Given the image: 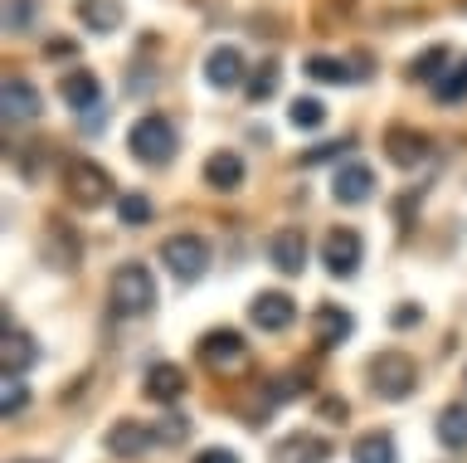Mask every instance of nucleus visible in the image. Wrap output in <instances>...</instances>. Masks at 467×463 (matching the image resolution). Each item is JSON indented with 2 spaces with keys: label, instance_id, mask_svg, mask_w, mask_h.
<instances>
[{
  "label": "nucleus",
  "instance_id": "nucleus-1",
  "mask_svg": "<svg viewBox=\"0 0 467 463\" xmlns=\"http://www.w3.org/2000/svg\"><path fill=\"white\" fill-rule=\"evenodd\" d=\"M127 147L137 162L146 166H166L175 147H181V137H175V122L171 118H161V112H146V118L131 122V132H127Z\"/></svg>",
  "mask_w": 467,
  "mask_h": 463
},
{
  "label": "nucleus",
  "instance_id": "nucleus-2",
  "mask_svg": "<svg viewBox=\"0 0 467 463\" xmlns=\"http://www.w3.org/2000/svg\"><path fill=\"white\" fill-rule=\"evenodd\" d=\"M156 308V279L146 264H122L112 273V312L117 317H146Z\"/></svg>",
  "mask_w": 467,
  "mask_h": 463
},
{
  "label": "nucleus",
  "instance_id": "nucleus-3",
  "mask_svg": "<svg viewBox=\"0 0 467 463\" xmlns=\"http://www.w3.org/2000/svg\"><path fill=\"white\" fill-rule=\"evenodd\" d=\"M64 195H68L78 210H98V205H108V195H112V176H108V166L88 162V156H73V162L64 166Z\"/></svg>",
  "mask_w": 467,
  "mask_h": 463
},
{
  "label": "nucleus",
  "instance_id": "nucleus-4",
  "mask_svg": "<svg viewBox=\"0 0 467 463\" xmlns=\"http://www.w3.org/2000/svg\"><path fill=\"white\" fill-rule=\"evenodd\" d=\"M370 385L379 400H409L419 385V366L409 352H379L370 361Z\"/></svg>",
  "mask_w": 467,
  "mask_h": 463
},
{
  "label": "nucleus",
  "instance_id": "nucleus-5",
  "mask_svg": "<svg viewBox=\"0 0 467 463\" xmlns=\"http://www.w3.org/2000/svg\"><path fill=\"white\" fill-rule=\"evenodd\" d=\"M161 264H166L181 283H200L210 273V239L204 235H171L161 244Z\"/></svg>",
  "mask_w": 467,
  "mask_h": 463
},
{
  "label": "nucleus",
  "instance_id": "nucleus-6",
  "mask_svg": "<svg viewBox=\"0 0 467 463\" xmlns=\"http://www.w3.org/2000/svg\"><path fill=\"white\" fill-rule=\"evenodd\" d=\"M365 258V239L356 229H331L327 239H321V264H327L331 279H350V273L360 268Z\"/></svg>",
  "mask_w": 467,
  "mask_h": 463
},
{
  "label": "nucleus",
  "instance_id": "nucleus-7",
  "mask_svg": "<svg viewBox=\"0 0 467 463\" xmlns=\"http://www.w3.org/2000/svg\"><path fill=\"white\" fill-rule=\"evenodd\" d=\"M244 356H248V346L234 327H214L200 337V361L210 371H234V366H244Z\"/></svg>",
  "mask_w": 467,
  "mask_h": 463
},
{
  "label": "nucleus",
  "instance_id": "nucleus-8",
  "mask_svg": "<svg viewBox=\"0 0 467 463\" xmlns=\"http://www.w3.org/2000/svg\"><path fill=\"white\" fill-rule=\"evenodd\" d=\"M204 83L210 89H239V83H248V64H244V54L234 49V45H214L210 54H204Z\"/></svg>",
  "mask_w": 467,
  "mask_h": 463
},
{
  "label": "nucleus",
  "instance_id": "nucleus-9",
  "mask_svg": "<svg viewBox=\"0 0 467 463\" xmlns=\"http://www.w3.org/2000/svg\"><path fill=\"white\" fill-rule=\"evenodd\" d=\"M248 322L263 327V331H287L292 322H297V302H292L287 293H258L254 302H248Z\"/></svg>",
  "mask_w": 467,
  "mask_h": 463
},
{
  "label": "nucleus",
  "instance_id": "nucleus-10",
  "mask_svg": "<svg viewBox=\"0 0 467 463\" xmlns=\"http://www.w3.org/2000/svg\"><path fill=\"white\" fill-rule=\"evenodd\" d=\"M58 98L73 108V112H93L102 108V83L93 68H68L64 79H58Z\"/></svg>",
  "mask_w": 467,
  "mask_h": 463
},
{
  "label": "nucleus",
  "instance_id": "nucleus-11",
  "mask_svg": "<svg viewBox=\"0 0 467 463\" xmlns=\"http://www.w3.org/2000/svg\"><path fill=\"white\" fill-rule=\"evenodd\" d=\"M268 258L277 273H287V279H297V273L306 268V235L302 229H277V235L268 239Z\"/></svg>",
  "mask_w": 467,
  "mask_h": 463
},
{
  "label": "nucleus",
  "instance_id": "nucleus-12",
  "mask_svg": "<svg viewBox=\"0 0 467 463\" xmlns=\"http://www.w3.org/2000/svg\"><path fill=\"white\" fill-rule=\"evenodd\" d=\"M0 366H5V375H29L39 366V346H35V337L29 331H20V327H5V342H0Z\"/></svg>",
  "mask_w": 467,
  "mask_h": 463
},
{
  "label": "nucleus",
  "instance_id": "nucleus-13",
  "mask_svg": "<svg viewBox=\"0 0 467 463\" xmlns=\"http://www.w3.org/2000/svg\"><path fill=\"white\" fill-rule=\"evenodd\" d=\"M385 156L400 171H414L423 156H429V137H423L419 127H389L385 132Z\"/></svg>",
  "mask_w": 467,
  "mask_h": 463
},
{
  "label": "nucleus",
  "instance_id": "nucleus-14",
  "mask_svg": "<svg viewBox=\"0 0 467 463\" xmlns=\"http://www.w3.org/2000/svg\"><path fill=\"white\" fill-rule=\"evenodd\" d=\"M73 16H78V25H83V30H93V35H117V30H122V20H127V5H122V0H78Z\"/></svg>",
  "mask_w": 467,
  "mask_h": 463
},
{
  "label": "nucleus",
  "instance_id": "nucleus-15",
  "mask_svg": "<svg viewBox=\"0 0 467 463\" xmlns=\"http://www.w3.org/2000/svg\"><path fill=\"white\" fill-rule=\"evenodd\" d=\"M331 195L341 200V205H365V200L375 195V171L365 162L341 166V171H336V181H331Z\"/></svg>",
  "mask_w": 467,
  "mask_h": 463
},
{
  "label": "nucleus",
  "instance_id": "nucleus-16",
  "mask_svg": "<svg viewBox=\"0 0 467 463\" xmlns=\"http://www.w3.org/2000/svg\"><path fill=\"white\" fill-rule=\"evenodd\" d=\"M0 108H5V122L20 127V122H35L39 118V89L25 79H5V89H0Z\"/></svg>",
  "mask_w": 467,
  "mask_h": 463
},
{
  "label": "nucleus",
  "instance_id": "nucleus-17",
  "mask_svg": "<svg viewBox=\"0 0 467 463\" xmlns=\"http://www.w3.org/2000/svg\"><path fill=\"white\" fill-rule=\"evenodd\" d=\"M151 444H156V434L146 429L141 419H117V425L108 429V454L112 458H141Z\"/></svg>",
  "mask_w": 467,
  "mask_h": 463
},
{
  "label": "nucleus",
  "instance_id": "nucleus-18",
  "mask_svg": "<svg viewBox=\"0 0 467 463\" xmlns=\"http://www.w3.org/2000/svg\"><path fill=\"white\" fill-rule=\"evenodd\" d=\"M350 331H356V317H350L346 308H336V302H327V308H317L312 312V337H317V346H341Z\"/></svg>",
  "mask_w": 467,
  "mask_h": 463
},
{
  "label": "nucleus",
  "instance_id": "nucleus-19",
  "mask_svg": "<svg viewBox=\"0 0 467 463\" xmlns=\"http://www.w3.org/2000/svg\"><path fill=\"white\" fill-rule=\"evenodd\" d=\"M141 390H146V400H156V405H171V400H181V395H185V371L175 366V361H156V366L146 371Z\"/></svg>",
  "mask_w": 467,
  "mask_h": 463
},
{
  "label": "nucleus",
  "instance_id": "nucleus-20",
  "mask_svg": "<svg viewBox=\"0 0 467 463\" xmlns=\"http://www.w3.org/2000/svg\"><path fill=\"white\" fill-rule=\"evenodd\" d=\"M331 458V444L317 439V434H292L273 448V463H327Z\"/></svg>",
  "mask_w": 467,
  "mask_h": 463
},
{
  "label": "nucleus",
  "instance_id": "nucleus-21",
  "mask_svg": "<svg viewBox=\"0 0 467 463\" xmlns=\"http://www.w3.org/2000/svg\"><path fill=\"white\" fill-rule=\"evenodd\" d=\"M204 185L210 191H239L244 185V156L239 152H214L204 162Z\"/></svg>",
  "mask_w": 467,
  "mask_h": 463
},
{
  "label": "nucleus",
  "instance_id": "nucleus-22",
  "mask_svg": "<svg viewBox=\"0 0 467 463\" xmlns=\"http://www.w3.org/2000/svg\"><path fill=\"white\" fill-rule=\"evenodd\" d=\"M350 463H400V448H394L385 429H370L350 444Z\"/></svg>",
  "mask_w": 467,
  "mask_h": 463
},
{
  "label": "nucleus",
  "instance_id": "nucleus-23",
  "mask_svg": "<svg viewBox=\"0 0 467 463\" xmlns=\"http://www.w3.org/2000/svg\"><path fill=\"white\" fill-rule=\"evenodd\" d=\"M78 254H83L78 235H68L64 225H49V239H44V258H49L54 268H78Z\"/></svg>",
  "mask_w": 467,
  "mask_h": 463
},
{
  "label": "nucleus",
  "instance_id": "nucleus-24",
  "mask_svg": "<svg viewBox=\"0 0 467 463\" xmlns=\"http://www.w3.org/2000/svg\"><path fill=\"white\" fill-rule=\"evenodd\" d=\"M448 68H452V49H448V45H433V49H423L419 59L409 64V79H419V83H429V89H433V83L448 74Z\"/></svg>",
  "mask_w": 467,
  "mask_h": 463
},
{
  "label": "nucleus",
  "instance_id": "nucleus-25",
  "mask_svg": "<svg viewBox=\"0 0 467 463\" xmlns=\"http://www.w3.org/2000/svg\"><path fill=\"white\" fill-rule=\"evenodd\" d=\"M438 444L452 448V454H462V448H467V410H462V405H448V410L438 415Z\"/></svg>",
  "mask_w": 467,
  "mask_h": 463
},
{
  "label": "nucleus",
  "instance_id": "nucleus-26",
  "mask_svg": "<svg viewBox=\"0 0 467 463\" xmlns=\"http://www.w3.org/2000/svg\"><path fill=\"white\" fill-rule=\"evenodd\" d=\"M433 98H438L443 108H452V103H462V98H467V54H462V59L448 68L443 79L433 83Z\"/></svg>",
  "mask_w": 467,
  "mask_h": 463
},
{
  "label": "nucleus",
  "instance_id": "nucleus-27",
  "mask_svg": "<svg viewBox=\"0 0 467 463\" xmlns=\"http://www.w3.org/2000/svg\"><path fill=\"white\" fill-rule=\"evenodd\" d=\"M277 83H283V68H277L273 59H268V64H258L254 74H248V83H244L248 103H268V98L277 93Z\"/></svg>",
  "mask_w": 467,
  "mask_h": 463
},
{
  "label": "nucleus",
  "instance_id": "nucleus-28",
  "mask_svg": "<svg viewBox=\"0 0 467 463\" xmlns=\"http://www.w3.org/2000/svg\"><path fill=\"white\" fill-rule=\"evenodd\" d=\"M306 79H317V83H356L360 74H356V68H346L341 59L317 54V59H306Z\"/></svg>",
  "mask_w": 467,
  "mask_h": 463
},
{
  "label": "nucleus",
  "instance_id": "nucleus-29",
  "mask_svg": "<svg viewBox=\"0 0 467 463\" xmlns=\"http://www.w3.org/2000/svg\"><path fill=\"white\" fill-rule=\"evenodd\" d=\"M287 122H292V127H306V132H312V127L327 122V103H321V98H297V103L287 108Z\"/></svg>",
  "mask_w": 467,
  "mask_h": 463
},
{
  "label": "nucleus",
  "instance_id": "nucleus-30",
  "mask_svg": "<svg viewBox=\"0 0 467 463\" xmlns=\"http://www.w3.org/2000/svg\"><path fill=\"white\" fill-rule=\"evenodd\" d=\"M39 16V0H5V30L10 35H25Z\"/></svg>",
  "mask_w": 467,
  "mask_h": 463
},
{
  "label": "nucleus",
  "instance_id": "nucleus-31",
  "mask_svg": "<svg viewBox=\"0 0 467 463\" xmlns=\"http://www.w3.org/2000/svg\"><path fill=\"white\" fill-rule=\"evenodd\" d=\"M117 220H122V225H146V220H151V200H146V195H122V200H117Z\"/></svg>",
  "mask_w": 467,
  "mask_h": 463
},
{
  "label": "nucleus",
  "instance_id": "nucleus-32",
  "mask_svg": "<svg viewBox=\"0 0 467 463\" xmlns=\"http://www.w3.org/2000/svg\"><path fill=\"white\" fill-rule=\"evenodd\" d=\"M29 405V390H25V381H15V375H5V395H0V415L5 419H15Z\"/></svg>",
  "mask_w": 467,
  "mask_h": 463
},
{
  "label": "nucleus",
  "instance_id": "nucleus-33",
  "mask_svg": "<svg viewBox=\"0 0 467 463\" xmlns=\"http://www.w3.org/2000/svg\"><path fill=\"white\" fill-rule=\"evenodd\" d=\"M356 142H321V147H312V152H302V166H321V162H336V156H346Z\"/></svg>",
  "mask_w": 467,
  "mask_h": 463
},
{
  "label": "nucleus",
  "instance_id": "nucleus-34",
  "mask_svg": "<svg viewBox=\"0 0 467 463\" xmlns=\"http://www.w3.org/2000/svg\"><path fill=\"white\" fill-rule=\"evenodd\" d=\"M190 434V419H181V415H166V425L156 429V439H166V444H181Z\"/></svg>",
  "mask_w": 467,
  "mask_h": 463
},
{
  "label": "nucleus",
  "instance_id": "nucleus-35",
  "mask_svg": "<svg viewBox=\"0 0 467 463\" xmlns=\"http://www.w3.org/2000/svg\"><path fill=\"white\" fill-rule=\"evenodd\" d=\"M419 317H423L419 302H404V308H394V312H389V322H394V327H414Z\"/></svg>",
  "mask_w": 467,
  "mask_h": 463
},
{
  "label": "nucleus",
  "instance_id": "nucleus-36",
  "mask_svg": "<svg viewBox=\"0 0 467 463\" xmlns=\"http://www.w3.org/2000/svg\"><path fill=\"white\" fill-rule=\"evenodd\" d=\"M321 415H327L331 425H341V419L350 415V405H346V400H321Z\"/></svg>",
  "mask_w": 467,
  "mask_h": 463
},
{
  "label": "nucleus",
  "instance_id": "nucleus-37",
  "mask_svg": "<svg viewBox=\"0 0 467 463\" xmlns=\"http://www.w3.org/2000/svg\"><path fill=\"white\" fill-rule=\"evenodd\" d=\"M195 463H239V454H234V448H204Z\"/></svg>",
  "mask_w": 467,
  "mask_h": 463
},
{
  "label": "nucleus",
  "instance_id": "nucleus-38",
  "mask_svg": "<svg viewBox=\"0 0 467 463\" xmlns=\"http://www.w3.org/2000/svg\"><path fill=\"white\" fill-rule=\"evenodd\" d=\"M10 463H44V458H10Z\"/></svg>",
  "mask_w": 467,
  "mask_h": 463
},
{
  "label": "nucleus",
  "instance_id": "nucleus-39",
  "mask_svg": "<svg viewBox=\"0 0 467 463\" xmlns=\"http://www.w3.org/2000/svg\"><path fill=\"white\" fill-rule=\"evenodd\" d=\"M462 375H467V371H462Z\"/></svg>",
  "mask_w": 467,
  "mask_h": 463
}]
</instances>
